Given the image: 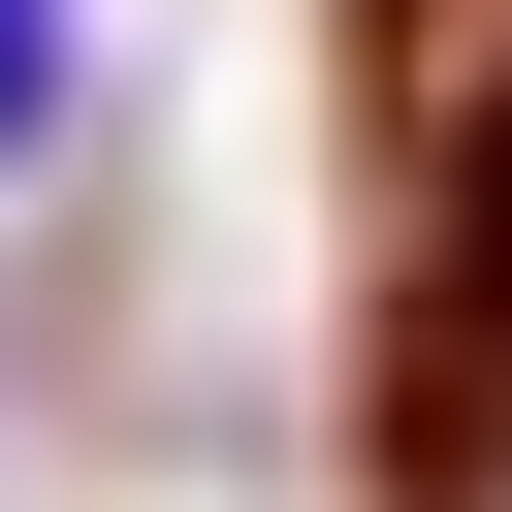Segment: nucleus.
Masks as SVG:
<instances>
[{
  "label": "nucleus",
  "instance_id": "f257e3e1",
  "mask_svg": "<svg viewBox=\"0 0 512 512\" xmlns=\"http://www.w3.org/2000/svg\"><path fill=\"white\" fill-rule=\"evenodd\" d=\"M64 96H96V0H0V192L64 160Z\"/></svg>",
  "mask_w": 512,
  "mask_h": 512
}]
</instances>
